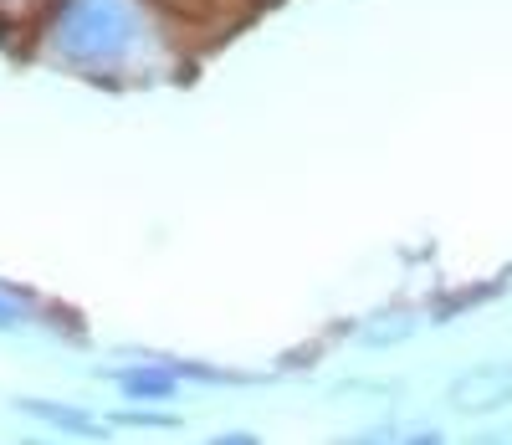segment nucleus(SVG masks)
<instances>
[{
	"mask_svg": "<svg viewBox=\"0 0 512 445\" xmlns=\"http://www.w3.org/2000/svg\"><path fill=\"white\" fill-rule=\"evenodd\" d=\"M451 399L461 410H497L512 399V369H472L451 384Z\"/></svg>",
	"mask_w": 512,
	"mask_h": 445,
	"instance_id": "nucleus-1",
	"label": "nucleus"
},
{
	"mask_svg": "<svg viewBox=\"0 0 512 445\" xmlns=\"http://www.w3.org/2000/svg\"><path fill=\"white\" fill-rule=\"evenodd\" d=\"M118 384H123L128 394H139V399H164V394H175V379H169V374H149V369L118 374Z\"/></svg>",
	"mask_w": 512,
	"mask_h": 445,
	"instance_id": "nucleus-3",
	"label": "nucleus"
},
{
	"mask_svg": "<svg viewBox=\"0 0 512 445\" xmlns=\"http://www.w3.org/2000/svg\"><path fill=\"white\" fill-rule=\"evenodd\" d=\"M0 328H16V307H6V302H0Z\"/></svg>",
	"mask_w": 512,
	"mask_h": 445,
	"instance_id": "nucleus-4",
	"label": "nucleus"
},
{
	"mask_svg": "<svg viewBox=\"0 0 512 445\" xmlns=\"http://www.w3.org/2000/svg\"><path fill=\"white\" fill-rule=\"evenodd\" d=\"M21 410H31V415H41V420H52V425H62V430L93 435V420H82V415L67 410V405H47V399H21Z\"/></svg>",
	"mask_w": 512,
	"mask_h": 445,
	"instance_id": "nucleus-2",
	"label": "nucleus"
}]
</instances>
